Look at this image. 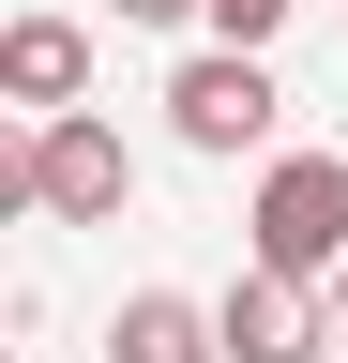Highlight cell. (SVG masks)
<instances>
[{
    "instance_id": "obj_1",
    "label": "cell",
    "mask_w": 348,
    "mask_h": 363,
    "mask_svg": "<svg viewBox=\"0 0 348 363\" xmlns=\"http://www.w3.org/2000/svg\"><path fill=\"white\" fill-rule=\"evenodd\" d=\"M0 197H16V212H46V227H121V197H137V152H121L91 106H46L16 152H0Z\"/></svg>"
},
{
    "instance_id": "obj_2",
    "label": "cell",
    "mask_w": 348,
    "mask_h": 363,
    "mask_svg": "<svg viewBox=\"0 0 348 363\" xmlns=\"http://www.w3.org/2000/svg\"><path fill=\"white\" fill-rule=\"evenodd\" d=\"M273 121H288V91H273V45H197L182 76H167V136L182 152H273Z\"/></svg>"
},
{
    "instance_id": "obj_3",
    "label": "cell",
    "mask_w": 348,
    "mask_h": 363,
    "mask_svg": "<svg viewBox=\"0 0 348 363\" xmlns=\"http://www.w3.org/2000/svg\"><path fill=\"white\" fill-rule=\"evenodd\" d=\"M242 227H257L273 272H318V288H333V257H348V152H273Z\"/></svg>"
},
{
    "instance_id": "obj_4",
    "label": "cell",
    "mask_w": 348,
    "mask_h": 363,
    "mask_svg": "<svg viewBox=\"0 0 348 363\" xmlns=\"http://www.w3.org/2000/svg\"><path fill=\"white\" fill-rule=\"evenodd\" d=\"M212 318H228V363H318V348L348 333L318 272H273V257H242V272H228V303H212Z\"/></svg>"
},
{
    "instance_id": "obj_5",
    "label": "cell",
    "mask_w": 348,
    "mask_h": 363,
    "mask_svg": "<svg viewBox=\"0 0 348 363\" xmlns=\"http://www.w3.org/2000/svg\"><path fill=\"white\" fill-rule=\"evenodd\" d=\"M106 363H228V318H212V303H182V288H121Z\"/></svg>"
},
{
    "instance_id": "obj_6",
    "label": "cell",
    "mask_w": 348,
    "mask_h": 363,
    "mask_svg": "<svg viewBox=\"0 0 348 363\" xmlns=\"http://www.w3.org/2000/svg\"><path fill=\"white\" fill-rule=\"evenodd\" d=\"M0 91H16L30 121L76 106V91H91V30H76V16H16V30H0Z\"/></svg>"
},
{
    "instance_id": "obj_7",
    "label": "cell",
    "mask_w": 348,
    "mask_h": 363,
    "mask_svg": "<svg viewBox=\"0 0 348 363\" xmlns=\"http://www.w3.org/2000/svg\"><path fill=\"white\" fill-rule=\"evenodd\" d=\"M197 30H212V45H273V30H288V0H212Z\"/></svg>"
},
{
    "instance_id": "obj_8",
    "label": "cell",
    "mask_w": 348,
    "mask_h": 363,
    "mask_svg": "<svg viewBox=\"0 0 348 363\" xmlns=\"http://www.w3.org/2000/svg\"><path fill=\"white\" fill-rule=\"evenodd\" d=\"M106 16H121V30H197L212 0H106Z\"/></svg>"
},
{
    "instance_id": "obj_9",
    "label": "cell",
    "mask_w": 348,
    "mask_h": 363,
    "mask_svg": "<svg viewBox=\"0 0 348 363\" xmlns=\"http://www.w3.org/2000/svg\"><path fill=\"white\" fill-rule=\"evenodd\" d=\"M333 318H348V257H333Z\"/></svg>"
}]
</instances>
